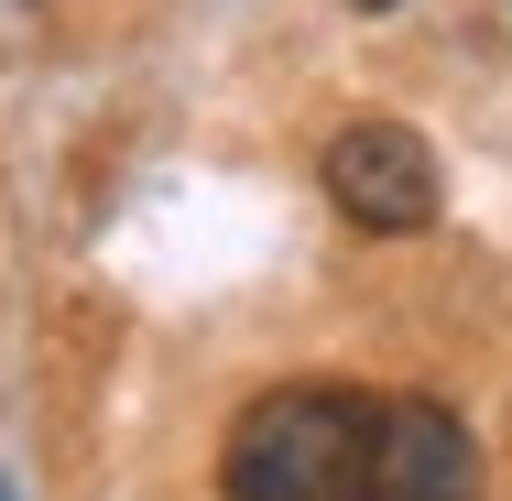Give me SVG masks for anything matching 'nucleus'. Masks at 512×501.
I'll return each mask as SVG.
<instances>
[{
  "label": "nucleus",
  "mask_w": 512,
  "mask_h": 501,
  "mask_svg": "<svg viewBox=\"0 0 512 501\" xmlns=\"http://www.w3.org/2000/svg\"><path fill=\"white\" fill-rule=\"evenodd\" d=\"M316 175H327L338 218L371 229V240H414V229H436V207H447V175H436L425 131H404V120H349Z\"/></svg>",
  "instance_id": "2"
},
{
  "label": "nucleus",
  "mask_w": 512,
  "mask_h": 501,
  "mask_svg": "<svg viewBox=\"0 0 512 501\" xmlns=\"http://www.w3.org/2000/svg\"><path fill=\"white\" fill-rule=\"evenodd\" d=\"M349 11H393V0H349Z\"/></svg>",
  "instance_id": "4"
},
{
  "label": "nucleus",
  "mask_w": 512,
  "mask_h": 501,
  "mask_svg": "<svg viewBox=\"0 0 512 501\" xmlns=\"http://www.w3.org/2000/svg\"><path fill=\"white\" fill-rule=\"evenodd\" d=\"M229 501H382V403L349 382H284L229 425Z\"/></svg>",
  "instance_id": "1"
},
{
  "label": "nucleus",
  "mask_w": 512,
  "mask_h": 501,
  "mask_svg": "<svg viewBox=\"0 0 512 501\" xmlns=\"http://www.w3.org/2000/svg\"><path fill=\"white\" fill-rule=\"evenodd\" d=\"M382 501H480V447L447 403H382Z\"/></svg>",
  "instance_id": "3"
}]
</instances>
